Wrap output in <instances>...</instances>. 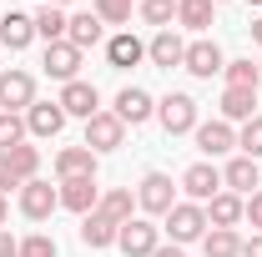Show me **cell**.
Listing matches in <instances>:
<instances>
[{
  "label": "cell",
  "instance_id": "1",
  "mask_svg": "<svg viewBox=\"0 0 262 257\" xmlns=\"http://www.w3.org/2000/svg\"><path fill=\"white\" fill-rule=\"evenodd\" d=\"M166 232H171L177 247H182V242H196V237H207V207H202V202H177V207L166 212Z\"/></svg>",
  "mask_w": 262,
  "mask_h": 257
},
{
  "label": "cell",
  "instance_id": "2",
  "mask_svg": "<svg viewBox=\"0 0 262 257\" xmlns=\"http://www.w3.org/2000/svg\"><path fill=\"white\" fill-rule=\"evenodd\" d=\"M136 202H141V212L166 217V212L177 207V187H171V177H162V172H146V177H141V187H136Z\"/></svg>",
  "mask_w": 262,
  "mask_h": 257
},
{
  "label": "cell",
  "instance_id": "3",
  "mask_svg": "<svg viewBox=\"0 0 262 257\" xmlns=\"http://www.w3.org/2000/svg\"><path fill=\"white\" fill-rule=\"evenodd\" d=\"M157 116H162L166 136H187V131H196V101L187 96V91H171V96L157 106Z\"/></svg>",
  "mask_w": 262,
  "mask_h": 257
},
{
  "label": "cell",
  "instance_id": "4",
  "mask_svg": "<svg viewBox=\"0 0 262 257\" xmlns=\"http://www.w3.org/2000/svg\"><path fill=\"white\" fill-rule=\"evenodd\" d=\"M157 237H162V232L146 222V217H131V222H121V232H116V247H121L126 257H151L157 247H162Z\"/></svg>",
  "mask_w": 262,
  "mask_h": 257
},
{
  "label": "cell",
  "instance_id": "5",
  "mask_svg": "<svg viewBox=\"0 0 262 257\" xmlns=\"http://www.w3.org/2000/svg\"><path fill=\"white\" fill-rule=\"evenodd\" d=\"M121 136H126V121H121L116 111H96V116L86 121V146H91V152H116Z\"/></svg>",
  "mask_w": 262,
  "mask_h": 257
},
{
  "label": "cell",
  "instance_id": "6",
  "mask_svg": "<svg viewBox=\"0 0 262 257\" xmlns=\"http://www.w3.org/2000/svg\"><path fill=\"white\" fill-rule=\"evenodd\" d=\"M56 101H61V111H66V116H81V121H91V116L101 111L96 86H91V81H81V76H76V81H66V91H61Z\"/></svg>",
  "mask_w": 262,
  "mask_h": 257
},
{
  "label": "cell",
  "instance_id": "7",
  "mask_svg": "<svg viewBox=\"0 0 262 257\" xmlns=\"http://www.w3.org/2000/svg\"><path fill=\"white\" fill-rule=\"evenodd\" d=\"M61 207H66V212H76V217L96 212V207H101L96 177H71V182H61Z\"/></svg>",
  "mask_w": 262,
  "mask_h": 257
},
{
  "label": "cell",
  "instance_id": "8",
  "mask_svg": "<svg viewBox=\"0 0 262 257\" xmlns=\"http://www.w3.org/2000/svg\"><path fill=\"white\" fill-rule=\"evenodd\" d=\"M35 81L26 71H0V111H31Z\"/></svg>",
  "mask_w": 262,
  "mask_h": 257
},
{
  "label": "cell",
  "instance_id": "9",
  "mask_svg": "<svg viewBox=\"0 0 262 257\" xmlns=\"http://www.w3.org/2000/svg\"><path fill=\"white\" fill-rule=\"evenodd\" d=\"M56 207H61V192H56L51 182H26V187H20V212H26L31 222H46Z\"/></svg>",
  "mask_w": 262,
  "mask_h": 257
},
{
  "label": "cell",
  "instance_id": "10",
  "mask_svg": "<svg viewBox=\"0 0 262 257\" xmlns=\"http://www.w3.org/2000/svg\"><path fill=\"white\" fill-rule=\"evenodd\" d=\"M182 187H187V197H192V202H212V197L222 192V172H217L212 161H196V166H187V172H182Z\"/></svg>",
  "mask_w": 262,
  "mask_h": 257
},
{
  "label": "cell",
  "instance_id": "11",
  "mask_svg": "<svg viewBox=\"0 0 262 257\" xmlns=\"http://www.w3.org/2000/svg\"><path fill=\"white\" fill-rule=\"evenodd\" d=\"M182 66H187L192 76H202V81H212V76H217L227 61H222L217 40H192V46H187V56H182Z\"/></svg>",
  "mask_w": 262,
  "mask_h": 257
},
{
  "label": "cell",
  "instance_id": "12",
  "mask_svg": "<svg viewBox=\"0 0 262 257\" xmlns=\"http://www.w3.org/2000/svg\"><path fill=\"white\" fill-rule=\"evenodd\" d=\"M61 126H66L61 101H31V111H26V131L31 136H61Z\"/></svg>",
  "mask_w": 262,
  "mask_h": 257
},
{
  "label": "cell",
  "instance_id": "13",
  "mask_svg": "<svg viewBox=\"0 0 262 257\" xmlns=\"http://www.w3.org/2000/svg\"><path fill=\"white\" fill-rule=\"evenodd\" d=\"M76 71H81V51H76L71 40L46 46V76H56V81H76Z\"/></svg>",
  "mask_w": 262,
  "mask_h": 257
},
{
  "label": "cell",
  "instance_id": "14",
  "mask_svg": "<svg viewBox=\"0 0 262 257\" xmlns=\"http://www.w3.org/2000/svg\"><path fill=\"white\" fill-rule=\"evenodd\" d=\"M196 146H202L207 157H222V152L237 146V131H232L227 121H196Z\"/></svg>",
  "mask_w": 262,
  "mask_h": 257
},
{
  "label": "cell",
  "instance_id": "15",
  "mask_svg": "<svg viewBox=\"0 0 262 257\" xmlns=\"http://www.w3.org/2000/svg\"><path fill=\"white\" fill-rule=\"evenodd\" d=\"M101 26H106V20H101L96 10H81V15H71V26H66V40H71L76 51H91V46L101 40Z\"/></svg>",
  "mask_w": 262,
  "mask_h": 257
},
{
  "label": "cell",
  "instance_id": "16",
  "mask_svg": "<svg viewBox=\"0 0 262 257\" xmlns=\"http://www.w3.org/2000/svg\"><path fill=\"white\" fill-rule=\"evenodd\" d=\"M56 172H61V182H71V177H96V152L91 146H66L61 157H56Z\"/></svg>",
  "mask_w": 262,
  "mask_h": 257
},
{
  "label": "cell",
  "instance_id": "17",
  "mask_svg": "<svg viewBox=\"0 0 262 257\" xmlns=\"http://www.w3.org/2000/svg\"><path fill=\"white\" fill-rule=\"evenodd\" d=\"M151 111H157V106H151V96H146L141 86H126V91L116 96V116H121L126 126H141V121H146Z\"/></svg>",
  "mask_w": 262,
  "mask_h": 257
},
{
  "label": "cell",
  "instance_id": "18",
  "mask_svg": "<svg viewBox=\"0 0 262 257\" xmlns=\"http://www.w3.org/2000/svg\"><path fill=\"white\" fill-rule=\"evenodd\" d=\"M222 187H232V192H257L262 187V177H257V161L252 157H237V161H227V172H222Z\"/></svg>",
  "mask_w": 262,
  "mask_h": 257
},
{
  "label": "cell",
  "instance_id": "19",
  "mask_svg": "<svg viewBox=\"0 0 262 257\" xmlns=\"http://www.w3.org/2000/svg\"><path fill=\"white\" fill-rule=\"evenodd\" d=\"M116 232H121V227L111 222L106 212H86V217H81V242H86V247H111Z\"/></svg>",
  "mask_w": 262,
  "mask_h": 257
},
{
  "label": "cell",
  "instance_id": "20",
  "mask_svg": "<svg viewBox=\"0 0 262 257\" xmlns=\"http://www.w3.org/2000/svg\"><path fill=\"white\" fill-rule=\"evenodd\" d=\"M146 56H151L157 66H166V71H171V66H182L187 46H182V35H177V31H157V35H151V46H146Z\"/></svg>",
  "mask_w": 262,
  "mask_h": 257
},
{
  "label": "cell",
  "instance_id": "21",
  "mask_svg": "<svg viewBox=\"0 0 262 257\" xmlns=\"http://www.w3.org/2000/svg\"><path fill=\"white\" fill-rule=\"evenodd\" d=\"M242 222V197L237 192H217L207 202V227H237Z\"/></svg>",
  "mask_w": 262,
  "mask_h": 257
},
{
  "label": "cell",
  "instance_id": "22",
  "mask_svg": "<svg viewBox=\"0 0 262 257\" xmlns=\"http://www.w3.org/2000/svg\"><path fill=\"white\" fill-rule=\"evenodd\" d=\"M141 56H146V46H141V40H136V35H131V31L111 35V46H106V61L116 66V71H126V66H136V61H141Z\"/></svg>",
  "mask_w": 262,
  "mask_h": 257
},
{
  "label": "cell",
  "instance_id": "23",
  "mask_svg": "<svg viewBox=\"0 0 262 257\" xmlns=\"http://www.w3.org/2000/svg\"><path fill=\"white\" fill-rule=\"evenodd\" d=\"M0 40H5L10 51H26V46L35 40V20H31V15H15V10H10V15L0 20Z\"/></svg>",
  "mask_w": 262,
  "mask_h": 257
},
{
  "label": "cell",
  "instance_id": "24",
  "mask_svg": "<svg viewBox=\"0 0 262 257\" xmlns=\"http://www.w3.org/2000/svg\"><path fill=\"white\" fill-rule=\"evenodd\" d=\"M202 252H207V257H237V252H242V237H237V227H207V237H202Z\"/></svg>",
  "mask_w": 262,
  "mask_h": 257
},
{
  "label": "cell",
  "instance_id": "25",
  "mask_svg": "<svg viewBox=\"0 0 262 257\" xmlns=\"http://www.w3.org/2000/svg\"><path fill=\"white\" fill-rule=\"evenodd\" d=\"M31 20H35V35H46V46H56V40H66V26H71L61 5H40V10H35Z\"/></svg>",
  "mask_w": 262,
  "mask_h": 257
},
{
  "label": "cell",
  "instance_id": "26",
  "mask_svg": "<svg viewBox=\"0 0 262 257\" xmlns=\"http://www.w3.org/2000/svg\"><path fill=\"white\" fill-rule=\"evenodd\" d=\"M257 91H237V86H227L222 91V121H252L257 111Z\"/></svg>",
  "mask_w": 262,
  "mask_h": 257
},
{
  "label": "cell",
  "instance_id": "27",
  "mask_svg": "<svg viewBox=\"0 0 262 257\" xmlns=\"http://www.w3.org/2000/svg\"><path fill=\"white\" fill-rule=\"evenodd\" d=\"M177 20L187 31H207L212 26V0H177Z\"/></svg>",
  "mask_w": 262,
  "mask_h": 257
},
{
  "label": "cell",
  "instance_id": "28",
  "mask_svg": "<svg viewBox=\"0 0 262 257\" xmlns=\"http://www.w3.org/2000/svg\"><path fill=\"white\" fill-rule=\"evenodd\" d=\"M5 157H10V166H15L20 187H26V182H35V166H40V152H35V146H26V141H20V146H10Z\"/></svg>",
  "mask_w": 262,
  "mask_h": 257
},
{
  "label": "cell",
  "instance_id": "29",
  "mask_svg": "<svg viewBox=\"0 0 262 257\" xmlns=\"http://www.w3.org/2000/svg\"><path fill=\"white\" fill-rule=\"evenodd\" d=\"M96 212H106L116 227L131 222V192H126V187H116V192H101V207H96Z\"/></svg>",
  "mask_w": 262,
  "mask_h": 257
},
{
  "label": "cell",
  "instance_id": "30",
  "mask_svg": "<svg viewBox=\"0 0 262 257\" xmlns=\"http://www.w3.org/2000/svg\"><path fill=\"white\" fill-rule=\"evenodd\" d=\"M222 71H227V86H237V91H257V81H262V71L252 61H227Z\"/></svg>",
  "mask_w": 262,
  "mask_h": 257
},
{
  "label": "cell",
  "instance_id": "31",
  "mask_svg": "<svg viewBox=\"0 0 262 257\" xmlns=\"http://www.w3.org/2000/svg\"><path fill=\"white\" fill-rule=\"evenodd\" d=\"M20 141H26V116L20 111H0V152H10Z\"/></svg>",
  "mask_w": 262,
  "mask_h": 257
},
{
  "label": "cell",
  "instance_id": "32",
  "mask_svg": "<svg viewBox=\"0 0 262 257\" xmlns=\"http://www.w3.org/2000/svg\"><path fill=\"white\" fill-rule=\"evenodd\" d=\"M141 20H146V26H171V20H177V0H141Z\"/></svg>",
  "mask_w": 262,
  "mask_h": 257
},
{
  "label": "cell",
  "instance_id": "33",
  "mask_svg": "<svg viewBox=\"0 0 262 257\" xmlns=\"http://www.w3.org/2000/svg\"><path fill=\"white\" fill-rule=\"evenodd\" d=\"M91 10H96L106 26H126V20H131V0H96Z\"/></svg>",
  "mask_w": 262,
  "mask_h": 257
},
{
  "label": "cell",
  "instance_id": "34",
  "mask_svg": "<svg viewBox=\"0 0 262 257\" xmlns=\"http://www.w3.org/2000/svg\"><path fill=\"white\" fill-rule=\"evenodd\" d=\"M237 146H242V157H262V116H252L247 126H242V136H237Z\"/></svg>",
  "mask_w": 262,
  "mask_h": 257
},
{
  "label": "cell",
  "instance_id": "35",
  "mask_svg": "<svg viewBox=\"0 0 262 257\" xmlns=\"http://www.w3.org/2000/svg\"><path fill=\"white\" fill-rule=\"evenodd\" d=\"M20 257H56V242H51L46 232H35V237L20 242Z\"/></svg>",
  "mask_w": 262,
  "mask_h": 257
},
{
  "label": "cell",
  "instance_id": "36",
  "mask_svg": "<svg viewBox=\"0 0 262 257\" xmlns=\"http://www.w3.org/2000/svg\"><path fill=\"white\" fill-rule=\"evenodd\" d=\"M242 217H247V222H252V227L262 232V192H252L247 202H242Z\"/></svg>",
  "mask_w": 262,
  "mask_h": 257
},
{
  "label": "cell",
  "instance_id": "37",
  "mask_svg": "<svg viewBox=\"0 0 262 257\" xmlns=\"http://www.w3.org/2000/svg\"><path fill=\"white\" fill-rule=\"evenodd\" d=\"M10 187H20V177H15V166H10V157L0 152V192H10Z\"/></svg>",
  "mask_w": 262,
  "mask_h": 257
},
{
  "label": "cell",
  "instance_id": "38",
  "mask_svg": "<svg viewBox=\"0 0 262 257\" xmlns=\"http://www.w3.org/2000/svg\"><path fill=\"white\" fill-rule=\"evenodd\" d=\"M0 257H20V242H15L5 227H0Z\"/></svg>",
  "mask_w": 262,
  "mask_h": 257
},
{
  "label": "cell",
  "instance_id": "39",
  "mask_svg": "<svg viewBox=\"0 0 262 257\" xmlns=\"http://www.w3.org/2000/svg\"><path fill=\"white\" fill-rule=\"evenodd\" d=\"M237 257H262V232L252 237V242H242V252H237Z\"/></svg>",
  "mask_w": 262,
  "mask_h": 257
},
{
  "label": "cell",
  "instance_id": "40",
  "mask_svg": "<svg viewBox=\"0 0 262 257\" xmlns=\"http://www.w3.org/2000/svg\"><path fill=\"white\" fill-rule=\"evenodd\" d=\"M151 257H182V247H157Z\"/></svg>",
  "mask_w": 262,
  "mask_h": 257
},
{
  "label": "cell",
  "instance_id": "41",
  "mask_svg": "<svg viewBox=\"0 0 262 257\" xmlns=\"http://www.w3.org/2000/svg\"><path fill=\"white\" fill-rule=\"evenodd\" d=\"M252 40H257V46H262V15H257V20H252Z\"/></svg>",
  "mask_w": 262,
  "mask_h": 257
},
{
  "label": "cell",
  "instance_id": "42",
  "mask_svg": "<svg viewBox=\"0 0 262 257\" xmlns=\"http://www.w3.org/2000/svg\"><path fill=\"white\" fill-rule=\"evenodd\" d=\"M5 217H10V202H5V192H0V222H5Z\"/></svg>",
  "mask_w": 262,
  "mask_h": 257
},
{
  "label": "cell",
  "instance_id": "43",
  "mask_svg": "<svg viewBox=\"0 0 262 257\" xmlns=\"http://www.w3.org/2000/svg\"><path fill=\"white\" fill-rule=\"evenodd\" d=\"M46 5H71V0H46Z\"/></svg>",
  "mask_w": 262,
  "mask_h": 257
},
{
  "label": "cell",
  "instance_id": "44",
  "mask_svg": "<svg viewBox=\"0 0 262 257\" xmlns=\"http://www.w3.org/2000/svg\"><path fill=\"white\" fill-rule=\"evenodd\" d=\"M212 5H222V0H212Z\"/></svg>",
  "mask_w": 262,
  "mask_h": 257
},
{
  "label": "cell",
  "instance_id": "45",
  "mask_svg": "<svg viewBox=\"0 0 262 257\" xmlns=\"http://www.w3.org/2000/svg\"><path fill=\"white\" fill-rule=\"evenodd\" d=\"M252 5H262V0H252Z\"/></svg>",
  "mask_w": 262,
  "mask_h": 257
},
{
  "label": "cell",
  "instance_id": "46",
  "mask_svg": "<svg viewBox=\"0 0 262 257\" xmlns=\"http://www.w3.org/2000/svg\"><path fill=\"white\" fill-rule=\"evenodd\" d=\"M257 71H262V61H257Z\"/></svg>",
  "mask_w": 262,
  "mask_h": 257
}]
</instances>
